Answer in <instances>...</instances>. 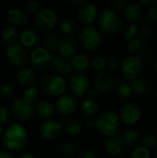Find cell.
Masks as SVG:
<instances>
[{"instance_id": "obj_10", "label": "cell", "mask_w": 157, "mask_h": 158, "mask_svg": "<svg viewBox=\"0 0 157 158\" xmlns=\"http://www.w3.org/2000/svg\"><path fill=\"white\" fill-rule=\"evenodd\" d=\"M52 54L44 47H37L30 55V63L33 69L41 70L46 68L53 60Z\"/></svg>"}, {"instance_id": "obj_44", "label": "cell", "mask_w": 157, "mask_h": 158, "mask_svg": "<svg viewBox=\"0 0 157 158\" xmlns=\"http://www.w3.org/2000/svg\"><path fill=\"white\" fill-rule=\"evenodd\" d=\"M10 119V113L9 111L4 107L1 106L0 107V125L1 124H6Z\"/></svg>"}, {"instance_id": "obj_23", "label": "cell", "mask_w": 157, "mask_h": 158, "mask_svg": "<svg viewBox=\"0 0 157 158\" xmlns=\"http://www.w3.org/2000/svg\"><path fill=\"white\" fill-rule=\"evenodd\" d=\"M55 113V106L46 100L40 101L36 104L34 107V115L42 119L49 118L53 117Z\"/></svg>"}, {"instance_id": "obj_41", "label": "cell", "mask_w": 157, "mask_h": 158, "mask_svg": "<svg viewBox=\"0 0 157 158\" xmlns=\"http://www.w3.org/2000/svg\"><path fill=\"white\" fill-rule=\"evenodd\" d=\"M15 94V89L10 84H4L0 87V96L3 98H10Z\"/></svg>"}, {"instance_id": "obj_14", "label": "cell", "mask_w": 157, "mask_h": 158, "mask_svg": "<svg viewBox=\"0 0 157 158\" xmlns=\"http://www.w3.org/2000/svg\"><path fill=\"white\" fill-rule=\"evenodd\" d=\"M40 134L43 139L46 140H56L62 134V124L54 119L45 120L40 126Z\"/></svg>"}, {"instance_id": "obj_29", "label": "cell", "mask_w": 157, "mask_h": 158, "mask_svg": "<svg viewBox=\"0 0 157 158\" xmlns=\"http://www.w3.org/2000/svg\"><path fill=\"white\" fill-rule=\"evenodd\" d=\"M130 86L131 88V92L135 94H143L148 91V81L146 79L143 77H138L130 81Z\"/></svg>"}, {"instance_id": "obj_58", "label": "cell", "mask_w": 157, "mask_h": 158, "mask_svg": "<svg viewBox=\"0 0 157 158\" xmlns=\"http://www.w3.org/2000/svg\"><path fill=\"white\" fill-rule=\"evenodd\" d=\"M155 133H156V137H157V126H156V128H155Z\"/></svg>"}, {"instance_id": "obj_40", "label": "cell", "mask_w": 157, "mask_h": 158, "mask_svg": "<svg viewBox=\"0 0 157 158\" xmlns=\"http://www.w3.org/2000/svg\"><path fill=\"white\" fill-rule=\"evenodd\" d=\"M143 145L146 148L153 149L157 146V137L153 133H146L143 137Z\"/></svg>"}, {"instance_id": "obj_4", "label": "cell", "mask_w": 157, "mask_h": 158, "mask_svg": "<svg viewBox=\"0 0 157 158\" xmlns=\"http://www.w3.org/2000/svg\"><path fill=\"white\" fill-rule=\"evenodd\" d=\"M67 82L58 74H48L41 81V90L48 96H59L64 94Z\"/></svg>"}, {"instance_id": "obj_39", "label": "cell", "mask_w": 157, "mask_h": 158, "mask_svg": "<svg viewBox=\"0 0 157 158\" xmlns=\"http://www.w3.org/2000/svg\"><path fill=\"white\" fill-rule=\"evenodd\" d=\"M130 158H151V151L143 145L137 146L132 151Z\"/></svg>"}, {"instance_id": "obj_33", "label": "cell", "mask_w": 157, "mask_h": 158, "mask_svg": "<svg viewBox=\"0 0 157 158\" xmlns=\"http://www.w3.org/2000/svg\"><path fill=\"white\" fill-rule=\"evenodd\" d=\"M60 30L65 34H71L77 31L76 22L70 18H64L60 21Z\"/></svg>"}, {"instance_id": "obj_1", "label": "cell", "mask_w": 157, "mask_h": 158, "mask_svg": "<svg viewBox=\"0 0 157 158\" xmlns=\"http://www.w3.org/2000/svg\"><path fill=\"white\" fill-rule=\"evenodd\" d=\"M28 142V132L20 124H11L2 134V143L9 151H21Z\"/></svg>"}, {"instance_id": "obj_9", "label": "cell", "mask_w": 157, "mask_h": 158, "mask_svg": "<svg viewBox=\"0 0 157 158\" xmlns=\"http://www.w3.org/2000/svg\"><path fill=\"white\" fill-rule=\"evenodd\" d=\"M11 112L13 116L19 120H30L34 117V107L32 104L27 102L23 98H18L14 101Z\"/></svg>"}, {"instance_id": "obj_37", "label": "cell", "mask_w": 157, "mask_h": 158, "mask_svg": "<svg viewBox=\"0 0 157 158\" xmlns=\"http://www.w3.org/2000/svg\"><path fill=\"white\" fill-rule=\"evenodd\" d=\"M107 63H108V58L104 55H99L93 59L92 66L95 70L103 72V70H105L107 68Z\"/></svg>"}, {"instance_id": "obj_35", "label": "cell", "mask_w": 157, "mask_h": 158, "mask_svg": "<svg viewBox=\"0 0 157 158\" xmlns=\"http://www.w3.org/2000/svg\"><path fill=\"white\" fill-rule=\"evenodd\" d=\"M139 32H140V27L136 23H130L126 25L122 30L123 36L128 40H131L135 38L136 36L139 35Z\"/></svg>"}, {"instance_id": "obj_49", "label": "cell", "mask_w": 157, "mask_h": 158, "mask_svg": "<svg viewBox=\"0 0 157 158\" xmlns=\"http://www.w3.org/2000/svg\"><path fill=\"white\" fill-rule=\"evenodd\" d=\"M0 158H14L13 155L5 151H1L0 150Z\"/></svg>"}, {"instance_id": "obj_34", "label": "cell", "mask_w": 157, "mask_h": 158, "mask_svg": "<svg viewBox=\"0 0 157 158\" xmlns=\"http://www.w3.org/2000/svg\"><path fill=\"white\" fill-rule=\"evenodd\" d=\"M122 137H123V141H124L125 145L127 144V145H130V146L136 145L138 143V142H139V139H140L139 132L137 131H134V130L126 131L122 134Z\"/></svg>"}, {"instance_id": "obj_18", "label": "cell", "mask_w": 157, "mask_h": 158, "mask_svg": "<svg viewBox=\"0 0 157 158\" xmlns=\"http://www.w3.org/2000/svg\"><path fill=\"white\" fill-rule=\"evenodd\" d=\"M106 152L113 156H119L125 150V143L122 134H117L112 137H108L104 143Z\"/></svg>"}, {"instance_id": "obj_28", "label": "cell", "mask_w": 157, "mask_h": 158, "mask_svg": "<svg viewBox=\"0 0 157 158\" xmlns=\"http://www.w3.org/2000/svg\"><path fill=\"white\" fill-rule=\"evenodd\" d=\"M1 36L5 44H6L7 45H11L17 44V41L19 39V31L17 27L8 26L2 31Z\"/></svg>"}, {"instance_id": "obj_55", "label": "cell", "mask_w": 157, "mask_h": 158, "mask_svg": "<svg viewBox=\"0 0 157 158\" xmlns=\"http://www.w3.org/2000/svg\"><path fill=\"white\" fill-rule=\"evenodd\" d=\"M3 134V128H2V126L0 125V135H2Z\"/></svg>"}, {"instance_id": "obj_15", "label": "cell", "mask_w": 157, "mask_h": 158, "mask_svg": "<svg viewBox=\"0 0 157 158\" xmlns=\"http://www.w3.org/2000/svg\"><path fill=\"white\" fill-rule=\"evenodd\" d=\"M98 17L97 7L90 3H85L81 6L78 10V19L83 25L92 26Z\"/></svg>"}, {"instance_id": "obj_20", "label": "cell", "mask_w": 157, "mask_h": 158, "mask_svg": "<svg viewBox=\"0 0 157 158\" xmlns=\"http://www.w3.org/2000/svg\"><path fill=\"white\" fill-rule=\"evenodd\" d=\"M114 84V80L110 74L107 72H100L96 77L94 81V86L95 90L98 93H103L106 94L110 92L113 88Z\"/></svg>"}, {"instance_id": "obj_11", "label": "cell", "mask_w": 157, "mask_h": 158, "mask_svg": "<svg viewBox=\"0 0 157 158\" xmlns=\"http://www.w3.org/2000/svg\"><path fill=\"white\" fill-rule=\"evenodd\" d=\"M6 56L8 62L15 68H22L27 62L26 52L24 48L19 44L7 45L6 50Z\"/></svg>"}, {"instance_id": "obj_59", "label": "cell", "mask_w": 157, "mask_h": 158, "mask_svg": "<svg viewBox=\"0 0 157 158\" xmlns=\"http://www.w3.org/2000/svg\"><path fill=\"white\" fill-rule=\"evenodd\" d=\"M155 97H156V99H157V91H156V93H155Z\"/></svg>"}, {"instance_id": "obj_30", "label": "cell", "mask_w": 157, "mask_h": 158, "mask_svg": "<svg viewBox=\"0 0 157 158\" xmlns=\"http://www.w3.org/2000/svg\"><path fill=\"white\" fill-rule=\"evenodd\" d=\"M58 38L56 37V34L54 33H46L43 38V47L50 51H54L57 49V44H58Z\"/></svg>"}, {"instance_id": "obj_16", "label": "cell", "mask_w": 157, "mask_h": 158, "mask_svg": "<svg viewBox=\"0 0 157 158\" xmlns=\"http://www.w3.org/2000/svg\"><path fill=\"white\" fill-rule=\"evenodd\" d=\"M77 49H78V43L75 37L67 35V36L62 37L58 41L56 50L59 53L60 56L67 58L69 56L72 57L74 55H76Z\"/></svg>"}, {"instance_id": "obj_19", "label": "cell", "mask_w": 157, "mask_h": 158, "mask_svg": "<svg viewBox=\"0 0 157 158\" xmlns=\"http://www.w3.org/2000/svg\"><path fill=\"white\" fill-rule=\"evenodd\" d=\"M19 42L22 47L27 49H36L41 43L40 33L34 29H27L19 35Z\"/></svg>"}, {"instance_id": "obj_42", "label": "cell", "mask_w": 157, "mask_h": 158, "mask_svg": "<svg viewBox=\"0 0 157 158\" xmlns=\"http://www.w3.org/2000/svg\"><path fill=\"white\" fill-rule=\"evenodd\" d=\"M107 68L113 72H118L121 69V64L118 58L117 57H110L108 58Z\"/></svg>"}, {"instance_id": "obj_47", "label": "cell", "mask_w": 157, "mask_h": 158, "mask_svg": "<svg viewBox=\"0 0 157 158\" xmlns=\"http://www.w3.org/2000/svg\"><path fill=\"white\" fill-rule=\"evenodd\" d=\"M147 17L149 19L151 20H154V21H156L157 20V7L155 6H151L147 12Z\"/></svg>"}, {"instance_id": "obj_2", "label": "cell", "mask_w": 157, "mask_h": 158, "mask_svg": "<svg viewBox=\"0 0 157 158\" xmlns=\"http://www.w3.org/2000/svg\"><path fill=\"white\" fill-rule=\"evenodd\" d=\"M88 127L93 128L95 127L98 131L105 135L107 138L112 137L118 134L120 123L118 116L110 110H105L101 112L95 121L88 122Z\"/></svg>"}, {"instance_id": "obj_50", "label": "cell", "mask_w": 157, "mask_h": 158, "mask_svg": "<svg viewBox=\"0 0 157 158\" xmlns=\"http://www.w3.org/2000/svg\"><path fill=\"white\" fill-rule=\"evenodd\" d=\"M140 4H142L145 6H153V0H141Z\"/></svg>"}, {"instance_id": "obj_22", "label": "cell", "mask_w": 157, "mask_h": 158, "mask_svg": "<svg viewBox=\"0 0 157 158\" xmlns=\"http://www.w3.org/2000/svg\"><path fill=\"white\" fill-rule=\"evenodd\" d=\"M52 66L56 70V72L62 77V76H68L71 75L72 72V67L67 58H64L62 56H55L52 60Z\"/></svg>"}, {"instance_id": "obj_57", "label": "cell", "mask_w": 157, "mask_h": 158, "mask_svg": "<svg viewBox=\"0 0 157 158\" xmlns=\"http://www.w3.org/2000/svg\"><path fill=\"white\" fill-rule=\"evenodd\" d=\"M118 158H125L124 156H118Z\"/></svg>"}, {"instance_id": "obj_32", "label": "cell", "mask_w": 157, "mask_h": 158, "mask_svg": "<svg viewBox=\"0 0 157 158\" xmlns=\"http://www.w3.org/2000/svg\"><path fill=\"white\" fill-rule=\"evenodd\" d=\"M81 111L87 116H93L98 111V105L95 101L84 99L81 104Z\"/></svg>"}, {"instance_id": "obj_48", "label": "cell", "mask_w": 157, "mask_h": 158, "mask_svg": "<svg viewBox=\"0 0 157 158\" xmlns=\"http://www.w3.org/2000/svg\"><path fill=\"white\" fill-rule=\"evenodd\" d=\"M98 98V92L95 89H89L86 92V99L95 101Z\"/></svg>"}, {"instance_id": "obj_26", "label": "cell", "mask_w": 157, "mask_h": 158, "mask_svg": "<svg viewBox=\"0 0 157 158\" xmlns=\"http://www.w3.org/2000/svg\"><path fill=\"white\" fill-rule=\"evenodd\" d=\"M7 20L12 26H23L28 21V14L20 9H10L7 12Z\"/></svg>"}, {"instance_id": "obj_25", "label": "cell", "mask_w": 157, "mask_h": 158, "mask_svg": "<svg viewBox=\"0 0 157 158\" xmlns=\"http://www.w3.org/2000/svg\"><path fill=\"white\" fill-rule=\"evenodd\" d=\"M113 80H114L113 87L115 88L117 94L121 99H128L132 94L130 83L122 77H116Z\"/></svg>"}, {"instance_id": "obj_54", "label": "cell", "mask_w": 157, "mask_h": 158, "mask_svg": "<svg viewBox=\"0 0 157 158\" xmlns=\"http://www.w3.org/2000/svg\"><path fill=\"white\" fill-rule=\"evenodd\" d=\"M155 72H156L157 74V59L155 60Z\"/></svg>"}, {"instance_id": "obj_43", "label": "cell", "mask_w": 157, "mask_h": 158, "mask_svg": "<svg viewBox=\"0 0 157 158\" xmlns=\"http://www.w3.org/2000/svg\"><path fill=\"white\" fill-rule=\"evenodd\" d=\"M127 5H128V2L124 1V0H114L112 2H110V6L112 7V10L115 12L124 11Z\"/></svg>"}, {"instance_id": "obj_3", "label": "cell", "mask_w": 157, "mask_h": 158, "mask_svg": "<svg viewBox=\"0 0 157 158\" xmlns=\"http://www.w3.org/2000/svg\"><path fill=\"white\" fill-rule=\"evenodd\" d=\"M100 30L109 35H115L122 29V21L117 12L112 9H105L98 17Z\"/></svg>"}, {"instance_id": "obj_24", "label": "cell", "mask_w": 157, "mask_h": 158, "mask_svg": "<svg viewBox=\"0 0 157 158\" xmlns=\"http://www.w3.org/2000/svg\"><path fill=\"white\" fill-rule=\"evenodd\" d=\"M18 81L24 86H31L36 82L37 75L32 68H22L17 75Z\"/></svg>"}, {"instance_id": "obj_21", "label": "cell", "mask_w": 157, "mask_h": 158, "mask_svg": "<svg viewBox=\"0 0 157 158\" xmlns=\"http://www.w3.org/2000/svg\"><path fill=\"white\" fill-rule=\"evenodd\" d=\"M72 69L77 73L86 72L90 69V59L84 54H76L69 60Z\"/></svg>"}, {"instance_id": "obj_38", "label": "cell", "mask_w": 157, "mask_h": 158, "mask_svg": "<svg viewBox=\"0 0 157 158\" xmlns=\"http://www.w3.org/2000/svg\"><path fill=\"white\" fill-rule=\"evenodd\" d=\"M79 147L76 143H66L60 148V153L65 157H72L77 154Z\"/></svg>"}, {"instance_id": "obj_5", "label": "cell", "mask_w": 157, "mask_h": 158, "mask_svg": "<svg viewBox=\"0 0 157 158\" xmlns=\"http://www.w3.org/2000/svg\"><path fill=\"white\" fill-rule=\"evenodd\" d=\"M79 42L87 50H95L102 42V38L98 31L93 26H86L80 31L78 34Z\"/></svg>"}, {"instance_id": "obj_51", "label": "cell", "mask_w": 157, "mask_h": 158, "mask_svg": "<svg viewBox=\"0 0 157 158\" xmlns=\"http://www.w3.org/2000/svg\"><path fill=\"white\" fill-rule=\"evenodd\" d=\"M71 3L73 4V5H75V6H79L80 5V6H82V5H84L85 3H87V1L86 0H73V1H71Z\"/></svg>"}, {"instance_id": "obj_6", "label": "cell", "mask_w": 157, "mask_h": 158, "mask_svg": "<svg viewBox=\"0 0 157 158\" xmlns=\"http://www.w3.org/2000/svg\"><path fill=\"white\" fill-rule=\"evenodd\" d=\"M121 71L126 80L132 81L138 77L143 70V59L139 56H130L121 63Z\"/></svg>"}, {"instance_id": "obj_56", "label": "cell", "mask_w": 157, "mask_h": 158, "mask_svg": "<svg viewBox=\"0 0 157 158\" xmlns=\"http://www.w3.org/2000/svg\"><path fill=\"white\" fill-rule=\"evenodd\" d=\"M155 158H157V150H156V152H155Z\"/></svg>"}, {"instance_id": "obj_46", "label": "cell", "mask_w": 157, "mask_h": 158, "mask_svg": "<svg viewBox=\"0 0 157 158\" xmlns=\"http://www.w3.org/2000/svg\"><path fill=\"white\" fill-rule=\"evenodd\" d=\"M78 158H97V156L92 150H83L80 153Z\"/></svg>"}, {"instance_id": "obj_52", "label": "cell", "mask_w": 157, "mask_h": 158, "mask_svg": "<svg viewBox=\"0 0 157 158\" xmlns=\"http://www.w3.org/2000/svg\"><path fill=\"white\" fill-rule=\"evenodd\" d=\"M19 158H36L32 154H23L22 156H20Z\"/></svg>"}, {"instance_id": "obj_7", "label": "cell", "mask_w": 157, "mask_h": 158, "mask_svg": "<svg viewBox=\"0 0 157 158\" xmlns=\"http://www.w3.org/2000/svg\"><path fill=\"white\" fill-rule=\"evenodd\" d=\"M149 32L150 29L148 26H142V28H140L139 35L130 40V42L128 43L126 47L128 53L133 56H137L139 54L143 53L147 48V37L149 35Z\"/></svg>"}, {"instance_id": "obj_53", "label": "cell", "mask_w": 157, "mask_h": 158, "mask_svg": "<svg viewBox=\"0 0 157 158\" xmlns=\"http://www.w3.org/2000/svg\"><path fill=\"white\" fill-rule=\"evenodd\" d=\"M153 6L157 7V0H154V1H153Z\"/></svg>"}, {"instance_id": "obj_8", "label": "cell", "mask_w": 157, "mask_h": 158, "mask_svg": "<svg viewBox=\"0 0 157 158\" xmlns=\"http://www.w3.org/2000/svg\"><path fill=\"white\" fill-rule=\"evenodd\" d=\"M57 22V16L56 12L49 8L39 10L34 16V24L44 31L53 30Z\"/></svg>"}, {"instance_id": "obj_36", "label": "cell", "mask_w": 157, "mask_h": 158, "mask_svg": "<svg viewBox=\"0 0 157 158\" xmlns=\"http://www.w3.org/2000/svg\"><path fill=\"white\" fill-rule=\"evenodd\" d=\"M41 98V92L36 87H30L28 88L23 94V99L29 103H35Z\"/></svg>"}, {"instance_id": "obj_31", "label": "cell", "mask_w": 157, "mask_h": 158, "mask_svg": "<svg viewBox=\"0 0 157 158\" xmlns=\"http://www.w3.org/2000/svg\"><path fill=\"white\" fill-rule=\"evenodd\" d=\"M65 131L70 136H77L82 131V125L77 120H69L65 123Z\"/></svg>"}, {"instance_id": "obj_13", "label": "cell", "mask_w": 157, "mask_h": 158, "mask_svg": "<svg viewBox=\"0 0 157 158\" xmlns=\"http://www.w3.org/2000/svg\"><path fill=\"white\" fill-rule=\"evenodd\" d=\"M142 117V110L140 106L134 102L125 104L120 110V118L122 122L127 125H133L137 123Z\"/></svg>"}, {"instance_id": "obj_27", "label": "cell", "mask_w": 157, "mask_h": 158, "mask_svg": "<svg viewBox=\"0 0 157 158\" xmlns=\"http://www.w3.org/2000/svg\"><path fill=\"white\" fill-rule=\"evenodd\" d=\"M124 15L128 21L135 23L143 16V9L140 5L135 3H128L124 9Z\"/></svg>"}, {"instance_id": "obj_12", "label": "cell", "mask_w": 157, "mask_h": 158, "mask_svg": "<svg viewBox=\"0 0 157 158\" xmlns=\"http://www.w3.org/2000/svg\"><path fill=\"white\" fill-rule=\"evenodd\" d=\"M68 89L74 96H82L89 90V80L81 73H73L68 79Z\"/></svg>"}, {"instance_id": "obj_17", "label": "cell", "mask_w": 157, "mask_h": 158, "mask_svg": "<svg viewBox=\"0 0 157 158\" xmlns=\"http://www.w3.org/2000/svg\"><path fill=\"white\" fill-rule=\"evenodd\" d=\"M78 107V100L69 95H63L57 99L56 103V110L62 116H69L73 114Z\"/></svg>"}, {"instance_id": "obj_45", "label": "cell", "mask_w": 157, "mask_h": 158, "mask_svg": "<svg viewBox=\"0 0 157 158\" xmlns=\"http://www.w3.org/2000/svg\"><path fill=\"white\" fill-rule=\"evenodd\" d=\"M40 4L37 1H30L25 6V12L28 13H35L39 9Z\"/></svg>"}]
</instances>
